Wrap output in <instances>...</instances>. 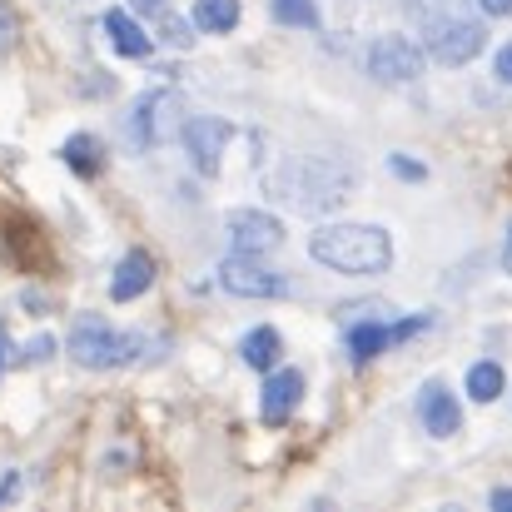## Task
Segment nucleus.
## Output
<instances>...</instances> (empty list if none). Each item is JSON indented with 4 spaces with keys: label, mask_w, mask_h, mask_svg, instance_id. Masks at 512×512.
I'll list each match as a JSON object with an SVG mask.
<instances>
[{
    "label": "nucleus",
    "mask_w": 512,
    "mask_h": 512,
    "mask_svg": "<svg viewBox=\"0 0 512 512\" xmlns=\"http://www.w3.org/2000/svg\"><path fill=\"white\" fill-rule=\"evenodd\" d=\"M423 45H413V40H403V35H383V40H373V50H368V75L373 80H383V85H408V80H418L423 75Z\"/></svg>",
    "instance_id": "nucleus-9"
},
{
    "label": "nucleus",
    "mask_w": 512,
    "mask_h": 512,
    "mask_svg": "<svg viewBox=\"0 0 512 512\" xmlns=\"http://www.w3.org/2000/svg\"><path fill=\"white\" fill-rule=\"evenodd\" d=\"M130 10H140V15H165V0H130Z\"/></svg>",
    "instance_id": "nucleus-26"
},
{
    "label": "nucleus",
    "mask_w": 512,
    "mask_h": 512,
    "mask_svg": "<svg viewBox=\"0 0 512 512\" xmlns=\"http://www.w3.org/2000/svg\"><path fill=\"white\" fill-rule=\"evenodd\" d=\"M50 353H55V339H50V334H40V339H30L20 353H15V363H25V368H30V363H45Z\"/></svg>",
    "instance_id": "nucleus-20"
},
{
    "label": "nucleus",
    "mask_w": 512,
    "mask_h": 512,
    "mask_svg": "<svg viewBox=\"0 0 512 512\" xmlns=\"http://www.w3.org/2000/svg\"><path fill=\"white\" fill-rule=\"evenodd\" d=\"M353 189V170H343L334 160H289L274 174V194L299 209V214H329L339 209Z\"/></svg>",
    "instance_id": "nucleus-2"
},
{
    "label": "nucleus",
    "mask_w": 512,
    "mask_h": 512,
    "mask_svg": "<svg viewBox=\"0 0 512 512\" xmlns=\"http://www.w3.org/2000/svg\"><path fill=\"white\" fill-rule=\"evenodd\" d=\"M60 160H65L75 174L95 179V174L105 170V145H100L95 135H70V140L60 145Z\"/></svg>",
    "instance_id": "nucleus-15"
},
{
    "label": "nucleus",
    "mask_w": 512,
    "mask_h": 512,
    "mask_svg": "<svg viewBox=\"0 0 512 512\" xmlns=\"http://www.w3.org/2000/svg\"><path fill=\"white\" fill-rule=\"evenodd\" d=\"M483 15H512V0H478Z\"/></svg>",
    "instance_id": "nucleus-27"
},
{
    "label": "nucleus",
    "mask_w": 512,
    "mask_h": 512,
    "mask_svg": "<svg viewBox=\"0 0 512 512\" xmlns=\"http://www.w3.org/2000/svg\"><path fill=\"white\" fill-rule=\"evenodd\" d=\"M224 234H229L234 254H254V259H264V254H274L284 244V224L269 209H229Z\"/></svg>",
    "instance_id": "nucleus-7"
},
{
    "label": "nucleus",
    "mask_w": 512,
    "mask_h": 512,
    "mask_svg": "<svg viewBox=\"0 0 512 512\" xmlns=\"http://www.w3.org/2000/svg\"><path fill=\"white\" fill-rule=\"evenodd\" d=\"M488 503H493L498 512H512V488H493V493H488Z\"/></svg>",
    "instance_id": "nucleus-25"
},
{
    "label": "nucleus",
    "mask_w": 512,
    "mask_h": 512,
    "mask_svg": "<svg viewBox=\"0 0 512 512\" xmlns=\"http://www.w3.org/2000/svg\"><path fill=\"white\" fill-rule=\"evenodd\" d=\"M239 15H244L239 0H194V25L209 35H229L239 25Z\"/></svg>",
    "instance_id": "nucleus-16"
},
{
    "label": "nucleus",
    "mask_w": 512,
    "mask_h": 512,
    "mask_svg": "<svg viewBox=\"0 0 512 512\" xmlns=\"http://www.w3.org/2000/svg\"><path fill=\"white\" fill-rule=\"evenodd\" d=\"M179 140H184V150H189L194 170L204 174V179H214V174H219V155H224V145L234 140V125H229V120H219V115H189V120H184V130H179Z\"/></svg>",
    "instance_id": "nucleus-8"
},
{
    "label": "nucleus",
    "mask_w": 512,
    "mask_h": 512,
    "mask_svg": "<svg viewBox=\"0 0 512 512\" xmlns=\"http://www.w3.org/2000/svg\"><path fill=\"white\" fill-rule=\"evenodd\" d=\"M488 50V30L478 20H428L423 25V55L438 65H468Z\"/></svg>",
    "instance_id": "nucleus-5"
},
{
    "label": "nucleus",
    "mask_w": 512,
    "mask_h": 512,
    "mask_svg": "<svg viewBox=\"0 0 512 512\" xmlns=\"http://www.w3.org/2000/svg\"><path fill=\"white\" fill-rule=\"evenodd\" d=\"M219 284L234 294V299H284L289 294V279L269 264H259L254 254H229L219 264Z\"/></svg>",
    "instance_id": "nucleus-6"
},
{
    "label": "nucleus",
    "mask_w": 512,
    "mask_h": 512,
    "mask_svg": "<svg viewBox=\"0 0 512 512\" xmlns=\"http://www.w3.org/2000/svg\"><path fill=\"white\" fill-rule=\"evenodd\" d=\"M5 363H10V339H5V329H0V373H5Z\"/></svg>",
    "instance_id": "nucleus-29"
},
{
    "label": "nucleus",
    "mask_w": 512,
    "mask_h": 512,
    "mask_svg": "<svg viewBox=\"0 0 512 512\" xmlns=\"http://www.w3.org/2000/svg\"><path fill=\"white\" fill-rule=\"evenodd\" d=\"M239 353H244V363H249V368L269 373V368L284 358V334H279V329H269V324H259V329H249V334H244Z\"/></svg>",
    "instance_id": "nucleus-14"
},
{
    "label": "nucleus",
    "mask_w": 512,
    "mask_h": 512,
    "mask_svg": "<svg viewBox=\"0 0 512 512\" xmlns=\"http://www.w3.org/2000/svg\"><path fill=\"white\" fill-rule=\"evenodd\" d=\"M503 388H508V378H503V368L493 358H483V363L468 368V398L473 403H493V398H503Z\"/></svg>",
    "instance_id": "nucleus-18"
},
{
    "label": "nucleus",
    "mask_w": 512,
    "mask_h": 512,
    "mask_svg": "<svg viewBox=\"0 0 512 512\" xmlns=\"http://www.w3.org/2000/svg\"><path fill=\"white\" fill-rule=\"evenodd\" d=\"M503 269L512 274V224H508V239H503Z\"/></svg>",
    "instance_id": "nucleus-28"
},
{
    "label": "nucleus",
    "mask_w": 512,
    "mask_h": 512,
    "mask_svg": "<svg viewBox=\"0 0 512 512\" xmlns=\"http://www.w3.org/2000/svg\"><path fill=\"white\" fill-rule=\"evenodd\" d=\"M309 254L334 274H383L393 264V239L378 224H324L309 239Z\"/></svg>",
    "instance_id": "nucleus-1"
},
{
    "label": "nucleus",
    "mask_w": 512,
    "mask_h": 512,
    "mask_svg": "<svg viewBox=\"0 0 512 512\" xmlns=\"http://www.w3.org/2000/svg\"><path fill=\"white\" fill-rule=\"evenodd\" d=\"M299 398H304V373H299V368H279V373H269V383H264L259 418H264V423H289L294 408H299Z\"/></svg>",
    "instance_id": "nucleus-11"
},
{
    "label": "nucleus",
    "mask_w": 512,
    "mask_h": 512,
    "mask_svg": "<svg viewBox=\"0 0 512 512\" xmlns=\"http://www.w3.org/2000/svg\"><path fill=\"white\" fill-rule=\"evenodd\" d=\"M388 348H393L388 324H353V329H348V353H353V363H368V358H378V353H388Z\"/></svg>",
    "instance_id": "nucleus-17"
},
{
    "label": "nucleus",
    "mask_w": 512,
    "mask_h": 512,
    "mask_svg": "<svg viewBox=\"0 0 512 512\" xmlns=\"http://www.w3.org/2000/svg\"><path fill=\"white\" fill-rule=\"evenodd\" d=\"M15 483H20V478H15V473H10V478H5V483H0V503H5V498H10V493H15Z\"/></svg>",
    "instance_id": "nucleus-30"
},
{
    "label": "nucleus",
    "mask_w": 512,
    "mask_h": 512,
    "mask_svg": "<svg viewBox=\"0 0 512 512\" xmlns=\"http://www.w3.org/2000/svg\"><path fill=\"white\" fill-rule=\"evenodd\" d=\"M418 418H423V428L433 433V438H453L458 428H463V408H458V398L448 393V383H423V393H418Z\"/></svg>",
    "instance_id": "nucleus-10"
},
{
    "label": "nucleus",
    "mask_w": 512,
    "mask_h": 512,
    "mask_svg": "<svg viewBox=\"0 0 512 512\" xmlns=\"http://www.w3.org/2000/svg\"><path fill=\"white\" fill-rule=\"evenodd\" d=\"M150 284H155V259L145 254V249H130L120 264H115V279H110V299L115 304H130V299H140V294H150Z\"/></svg>",
    "instance_id": "nucleus-12"
},
{
    "label": "nucleus",
    "mask_w": 512,
    "mask_h": 512,
    "mask_svg": "<svg viewBox=\"0 0 512 512\" xmlns=\"http://www.w3.org/2000/svg\"><path fill=\"white\" fill-rule=\"evenodd\" d=\"M184 120H189V110H184V95H179V90H150V95H140L135 110H130V140H135L140 150L179 140Z\"/></svg>",
    "instance_id": "nucleus-4"
},
{
    "label": "nucleus",
    "mask_w": 512,
    "mask_h": 512,
    "mask_svg": "<svg viewBox=\"0 0 512 512\" xmlns=\"http://www.w3.org/2000/svg\"><path fill=\"white\" fill-rule=\"evenodd\" d=\"M165 40H170V45H189L194 35H189V25H184V20H174V15H165Z\"/></svg>",
    "instance_id": "nucleus-22"
},
{
    "label": "nucleus",
    "mask_w": 512,
    "mask_h": 512,
    "mask_svg": "<svg viewBox=\"0 0 512 512\" xmlns=\"http://www.w3.org/2000/svg\"><path fill=\"white\" fill-rule=\"evenodd\" d=\"M140 348H145L140 334H120L100 314H80L70 324V358L80 368H120V363H135Z\"/></svg>",
    "instance_id": "nucleus-3"
},
{
    "label": "nucleus",
    "mask_w": 512,
    "mask_h": 512,
    "mask_svg": "<svg viewBox=\"0 0 512 512\" xmlns=\"http://www.w3.org/2000/svg\"><path fill=\"white\" fill-rule=\"evenodd\" d=\"M15 35H20V25H15V10L0 0V50H10V45H15Z\"/></svg>",
    "instance_id": "nucleus-21"
},
{
    "label": "nucleus",
    "mask_w": 512,
    "mask_h": 512,
    "mask_svg": "<svg viewBox=\"0 0 512 512\" xmlns=\"http://www.w3.org/2000/svg\"><path fill=\"white\" fill-rule=\"evenodd\" d=\"M498 80H503V85H512V45H503V50H498Z\"/></svg>",
    "instance_id": "nucleus-24"
},
{
    "label": "nucleus",
    "mask_w": 512,
    "mask_h": 512,
    "mask_svg": "<svg viewBox=\"0 0 512 512\" xmlns=\"http://www.w3.org/2000/svg\"><path fill=\"white\" fill-rule=\"evenodd\" d=\"M388 165H393V174H398V179H423V174H428L418 160H403V155H393Z\"/></svg>",
    "instance_id": "nucleus-23"
},
{
    "label": "nucleus",
    "mask_w": 512,
    "mask_h": 512,
    "mask_svg": "<svg viewBox=\"0 0 512 512\" xmlns=\"http://www.w3.org/2000/svg\"><path fill=\"white\" fill-rule=\"evenodd\" d=\"M105 35H110V45H115L125 60H145V55L155 50V35H150L130 10H105Z\"/></svg>",
    "instance_id": "nucleus-13"
},
{
    "label": "nucleus",
    "mask_w": 512,
    "mask_h": 512,
    "mask_svg": "<svg viewBox=\"0 0 512 512\" xmlns=\"http://www.w3.org/2000/svg\"><path fill=\"white\" fill-rule=\"evenodd\" d=\"M279 25H299V30H319V5L314 0H269Z\"/></svg>",
    "instance_id": "nucleus-19"
}]
</instances>
